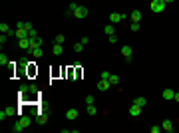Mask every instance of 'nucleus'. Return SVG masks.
I'll return each mask as SVG.
<instances>
[{
  "mask_svg": "<svg viewBox=\"0 0 179 133\" xmlns=\"http://www.w3.org/2000/svg\"><path fill=\"white\" fill-rule=\"evenodd\" d=\"M165 0H151V4H149V8H151V12H163L165 10Z\"/></svg>",
  "mask_w": 179,
  "mask_h": 133,
  "instance_id": "obj_1",
  "label": "nucleus"
},
{
  "mask_svg": "<svg viewBox=\"0 0 179 133\" xmlns=\"http://www.w3.org/2000/svg\"><path fill=\"white\" fill-rule=\"evenodd\" d=\"M126 16H127V14H118V12H112V14H110V24H113V26H115V24H121V22L126 20Z\"/></svg>",
  "mask_w": 179,
  "mask_h": 133,
  "instance_id": "obj_2",
  "label": "nucleus"
},
{
  "mask_svg": "<svg viewBox=\"0 0 179 133\" xmlns=\"http://www.w3.org/2000/svg\"><path fill=\"white\" fill-rule=\"evenodd\" d=\"M86 16H88V8H86V6H80V4H78L76 12H74V18H78V20H84Z\"/></svg>",
  "mask_w": 179,
  "mask_h": 133,
  "instance_id": "obj_3",
  "label": "nucleus"
},
{
  "mask_svg": "<svg viewBox=\"0 0 179 133\" xmlns=\"http://www.w3.org/2000/svg\"><path fill=\"white\" fill-rule=\"evenodd\" d=\"M42 44H44V40H42L40 36H36V38H30V50H28V52H32L34 48H42Z\"/></svg>",
  "mask_w": 179,
  "mask_h": 133,
  "instance_id": "obj_4",
  "label": "nucleus"
},
{
  "mask_svg": "<svg viewBox=\"0 0 179 133\" xmlns=\"http://www.w3.org/2000/svg\"><path fill=\"white\" fill-rule=\"evenodd\" d=\"M121 54H123V58H126L127 64H132V46H123L121 48Z\"/></svg>",
  "mask_w": 179,
  "mask_h": 133,
  "instance_id": "obj_5",
  "label": "nucleus"
},
{
  "mask_svg": "<svg viewBox=\"0 0 179 133\" xmlns=\"http://www.w3.org/2000/svg\"><path fill=\"white\" fill-rule=\"evenodd\" d=\"M20 123L24 125V129L30 127V125H32V115H24V113H22V115H20Z\"/></svg>",
  "mask_w": 179,
  "mask_h": 133,
  "instance_id": "obj_6",
  "label": "nucleus"
},
{
  "mask_svg": "<svg viewBox=\"0 0 179 133\" xmlns=\"http://www.w3.org/2000/svg\"><path fill=\"white\" fill-rule=\"evenodd\" d=\"M110 86H112V84H110V80H99L98 81V89H99V92H107V89H110Z\"/></svg>",
  "mask_w": 179,
  "mask_h": 133,
  "instance_id": "obj_7",
  "label": "nucleus"
},
{
  "mask_svg": "<svg viewBox=\"0 0 179 133\" xmlns=\"http://www.w3.org/2000/svg\"><path fill=\"white\" fill-rule=\"evenodd\" d=\"M141 109H143V107H139L137 103H132V107H129V115H132V117H137L139 113H141Z\"/></svg>",
  "mask_w": 179,
  "mask_h": 133,
  "instance_id": "obj_8",
  "label": "nucleus"
},
{
  "mask_svg": "<svg viewBox=\"0 0 179 133\" xmlns=\"http://www.w3.org/2000/svg\"><path fill=\"white\" fill-rule=\"evenodd\" d=\"M16 38H18V40H22V38H28V30H24V26L16 28Z\"/></svg>",
  "mask_w": 179,
  "mask_h": 133,
  "instance_id": "obj_9",
  "label": "nucleus"
},
{
  "mask_svg": "<svg viewBox=\"0 0 179 133\" xmlns=\"http://www.w3.org/2000/svg\"><path fill=\"white\" fill-rule=\"evenodd\" d=\"M18 48L20 50H30V38H22L18 42Z\"/></svg>",
  "mask_w": 179,
  "mask_h": 133,
  "instance_id": "obj_10",
  "label": "nucleus"
},
{
  "mask_svg": "<svg viewBox=\"0 0 179 133\" xmlns=\"http://www.w3.org/2000/svg\"><path fill=\"white\" fill-rule=\"evenodd\" d=\"M161 129H163L165 133H171V131H173V123H171L169 119H163V125H161Z\"/></svg>",
  "mask_w": 179,
  "mask_h": 133,
  "instance_id": "obj_11",
  "label": "nucleus"
},
{
  "mask_svg": "<svg viewBox=\"0 0 179 133\" xmlns=\"http://www.w3.org/2000/svg\"><path fill=\"white\" fill-rule=\"evenodd\" d=\"M76 117H78V109H68V111H66V119L74 121Z\"/></svg>",
  "mask_w": 179,
  "mask_h": 133,
  "instance_id": "obj_12",
  "label": "nucleus"
},
{
  "mask_svg": "<svg viewBox=\"0 0 179 133\" xmlns=\"http://www.w3.org/2000/svg\"><path fill=\"white\" fill-rule=\"evenodd\" d=\"M62 52H64V46H62V44H54V48H52L54 56H62Z\"/></svg>",
  "mask_w": 179,
  "mask_h": 133,
  "instance_id": "obj_13",
  "label": "nucleus"
},
{
  "mask_svg": "<svg viewBox=\"0 0 179 133\" xmlns=\"http://www.w3.org/2000/svg\"><path fill=\"white\" fill-rule=\"evenodd\" d=\"M173 95H175V92H173V89H169V87H167V89H163V100H173Z\"/></svg>",
  "mask_w": 179,
  "mask_h": 133,
  "instance_id": "obj_14",
  "label": "nucleus"
},
{
  "mask_svg": "<svg viewBox=\"0 0 179 133\" xmlns=\"http://www.w3.org/2000/svg\"><path fill=\"white\" fill-rule=\"evenodd\" d=\"M133 103H137L139 107H145L147 105V100L143 97V95H139V97H135V100H133Z\"/></svg>",
  "mask_w": 179,
  "mask_h": 133,
  "instance_id": "obj_15",
  "label": "nucleus"
},
{
  "mask_svg": "<svg viewBox=\"0 0 179 133\" xmlns=\"http://www.w3.org/2000/svg\"><path fill=\"white\" fill-rule=\"evenodd\" d=\"M12 131H14V133H20V131H24V125H22V123H20V119L16 121V123H14V127H12Z\"/></svg>",
  "mask_w": 179,
  "mask_h": 133,
  "instance_id": "obj_16",
  "label": "nucleus"
},
{
  "mask_svg": "<svg viewBox=\"0 0 179 133\" xmlns=\"http://www.w3.org/2000/svg\"><path fill=\"white\" fill-rule=\"evenodd\" d=\"M104 32H106L107 36H112V34H115V26H113V24H107V26L104 28Z\"/></svg>",
  "mask_w": 179,
  "mask_h": 133,
  "instance_id": "obj_17",
  "label": "nucleus"
},
{
  "mask_svg": "<svg viewBox=\"0 0 179 133\" xmlns=\"http://www.w3.org/2000/svg\"><path fill=\"white\" fill-rule=\"evenodd\" d=\"M141 20V12H139V10H133L132 12V22H139Z\"/></svg>",
  "mask_w": 179,
  "mask_h": 133,
  "instance_id": "obj_18",
  "label": "nucleus"
},
{
  "mask_svg": "<svg viewBox=\"0 0 179 133\" xmlns=\"http://www.w3.org/2000/svg\"><path fill=\"white\" fill-rule=\"evenodd\" d=\"M36 123H40V125H44V123H48V117L44 115V113H40L38 117H36Z\"/></svg>",
  "mask_w": 179,
  "mask_h": 133,
  "instance_id": "obj_19",
  "label": "nucleus"
},
{
  "mask_svg": "<svg viewBox=\"0 0 179 133\" xmlns=\"http://www.w3.org/2000/svg\"><path fill=\"white\" fill-rule=\"evenodd\" d=\"M86 111H88V115H96V113H98V107H96V105L92 103V105H88V109H86Z\"/></svg>",
  "mask_w": 179,
  "mask_h": 133,
  "instance_id": "obj_20",
  "label": "nucleus"
},
{
  "mask_svg": "<svg viewBox=\"0 0 179 133\" xmlns=\"http://www.w3.org/2000/svg\"><path fill=\"white\" fill-rule=\"evenodd\" d=\"M42 54H44V52H42V48H34V50H32L34 58H42Z\"/></svg>",
  "mask_w": 179,
  "mask_h": 133,
  "instance_id": "obj_21",
  "label": "nucleus"
},
{
  "mask_svg": "<svg viewBox=\"0 0 179 133\" xmlns=\"http://www.w3.org/2000/svg\"><path fill=\"white\" fill-rule=\"evenodd\" d=\"M110 84H112V86H118V84H119V78L115 76V73H112V76H110Z\"/></svg>",
  "mask_w": 179,
  "mask_h": 133,
  "instance_id": "obj_22",
  "label": "nucleus"
},
{
  "mask_svg": "<svg viewBox=\"0 0 179 133\" xmlns=\"http://www.w3.org/2000/svg\"><path fill=\"white\" fill-rule=\"evenodd\" d=\"M82 50H84V44H82V42H76V44H74V52H82Z\"/></svg>",
  "mask_w": 179,
  "mask_h": 133,
  "instance_id": "obj_23",
  "label": "nucleus"
},
{
  "mask_svg": "<svg viewBox=\"0 0 179 133\" xmlns=\"http://www.w3.org/2000/svg\"><path fill=\"white\" fill-rule=\"evenodd\" d=\"M28 92H30V86H26V84H24V86H20V95H26Z\"/></svg>",
  "mask_w": 179,
  "mask_h": 133,
  "instance_id": "obj_24",
  "label": "nucleus"
},
{
  "mask_svg": "<svg viewBox=\"0 0 179 133\" xmlns=\"http://www.w3.org/2000/svg\"><path fill=\"white\" fill-rule=\"evenodd\" d=\"M0 32H2V34H8V32H10L8 24H4V22H2V24H0Z\"/></svg>",
  "mask_w": 179,
  "mask_h": 133,
  "instance_id": "obj_25",
  "label": "nucleus"
},
{
  "mask_svg": "<svg viewBox=\"0 0 179 133\" xmlns=\"http://www.w3.org/2000/svg\"><path fill=\"white\" fill-rule=\"evenodd\" d=\"M110 76H112V73H110V72H106V70H104V72L99 73V80H110Z\"/></svg>",
  "mask_w": 179,
  "mask_h": 133,
  "instance_id": "obj_26",
  "label": "nucleus"
},
{
  "mask_svg": "<svg viewBox=\"0 0 179 133\" xmlns=\"http://www.w3.org/2000/svg\"><path fill=\"white\" fill-rule=\"evenodd\" d=\"M132 32H139V22H132Z\"/></svg>",
  "mask_w": 179,
  "mask_h": 133,
  "instance_id": "obj_27",
  "label": "nucleus"
},
{
  "mask_svg": "<svg viewBox=\"0 0 179 133\" xmlns=\"http://www.w3.org/2000/svg\"><path fill=\"white\" fill-rule=\"evenodd\" d=\"M0 64H2V66H6L8 64V58L4 56V54H0Z\"/></svg>",
  "mask_w": 179,
  "mask_h": 133,
  "instance_id": "obj_28",
  "label": "nucleus"
},
{
  "mask_svg": "<svg viewBox=\"0 0 179 133\" xmlns=\"http://www.w3.org/2000/svg\"><path fill=\"white\" fill-rule=\"evenodd\" d=\"M24 30H28V32H30V30H34L32 22H24Z\"/></svg>",
  "mask_w": 179,
  "mask_h": 133,
  "instance_id": "obj_29",
  "label": "nucleus"
},
{
  "mask_svg": "<svg viewBox=\"0 0 179 133\" xmlns=\"http://www.w3.org/2000/svg\"><path fill=\"white\" fill-rule=\"evenodd\" d=\"M94 101H96V100H94V95H86V103H88V105H92Z\"/></svg>",
  "mask_w": 179,
  "mask_h": 133,
  "instance_id": "obj_30",
  "label": "nucleus"
},
{
  "mask_svg": "<svg viewBox=\"0 0 179 133\" xmlns=\"http://www.w3.org/2000/svg\"><path fill=\"white\" fill-rule=\"evenodd\" d=\"M6 40H8V34H2V36H0V44L4 46V44H6Z\"/></svg>",
  "mask_w": 179,
  "mask_h": 133,
  "instance_id": "obj_31",
  "label": "nucleus"
},
{
  "mask_svg": "<svg viewBox=\"0 0 179 133\" xmlns=\"http://www.w3.org/2000/svg\"><path fill=\"white\" fill-rule=\"evenodd\" d=\"M56 44H64V36H62V34L56 36Z\"/></svg>",
  "mask_w": 179,
  "mask_h": 133,
  "instance_id": "obj_32",
  "label": "nucleus"
},
{
  "mask_svg": "<svg viewBox=\"0 0 179 133\" xmlns=\"http://www.w3.org/2000/svg\"><path fill=\"white\" fill-rule=\"evenodd\" d=\"M6 113H8V115H14V113H18V111H16L14 107H6Z\"/></svg>",
  "mask_w": 179,
  "mask_h": 133,
  "instance_id": "obj_33",
  "label": "nucleus"
},
{
  "mask_svg": "<svg viewBox=\"0 0 179 133\" xmlns=\"http://www.w3.org/2000/svg\"><path fill=\"white\" fill-rule=\"evenodd\" d=\"M159 131H161V125H153L151 127V133H159Z\"/></svg>",
  "mask_w": 179,
  "mask_h": 133,
  "instance_id": "obj_34",
  "label": "nucleus"
},
{
  "mask_svg": "<svg viewBox=\"0 0 179 133\" xmlns=\"http://www.w3.org/2000/svg\"><path fill=\"white\" fill-rule=\"evenodd\" d=\"M80 42H82V44L86 46V44H90V38H88V36H84V38H82V40H80Z\"/></svg>",
  "mask_w": 179,
  "mask_h": 133,
  "instance_id": "obj_35",
  "label": "nucleus"
},
{
  "mask_svg": "<svg viewBox=\"0 0 179 133\" xmlns=\"http://www.w3.org/2000/svg\"><path fill=\"white\" fill-rule=\"evenodd\" d=\"M110 42H112V44H115V42H118V36H115V34H112V36H110Z\"/></svg>",
  "mask_w": 179,
  "mask_h": 133,
  "instance_id": "obj_36",
  "label": "nucleus"
},
{
  "mask_svg": "<svg viewBox=\"0 0 179 133\" xmlns=\"http://www.w3.org/2000/svg\"><path fill=\"white\" fill-rule=\"evenodd\" d=\"M173 100H175V101H177V103H179V92L175 93V95H173Z\"/></svg>",
  "mask_w": 179,
  "mask_h": 133,
  "instance_id": "obj_37",
  "label": "nucleus"
}]
</instances>
